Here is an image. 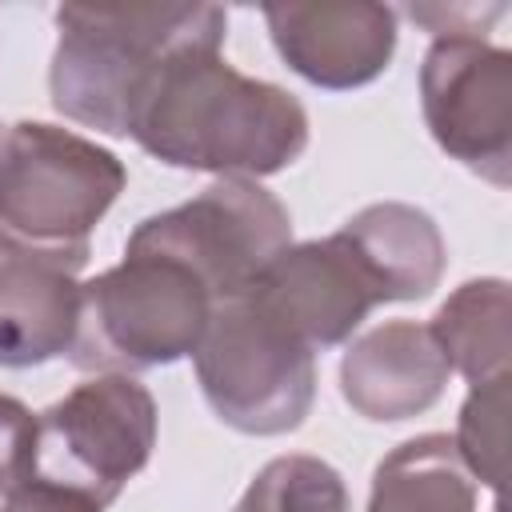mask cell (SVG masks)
I'll list each match as a JSON object with an SVG mask.
<instances>
[{
  "mask_svg": "<svg viewBox=\"0 0 512 512\" xmlns=\"http://www.w3.org/2000/svg\"><path fill=\"white\" fill-rule=\"evenodd\" d=\"M280 60L316 88L348 92L388 72L396 52V12L368 0L264 4Z\"/></svg>",
  "mask_w": 512,
  "mask_h": 512,
  "instance_id": "cell-10",
  "label": "cell"
},
{
  "mask_svg": "<svg viewBox=\"0 0 512 512\" xmlns=\"http://www.w3.org/2000/svg\"><path fill=\"white\" fill-rule=\"evenodd\" d=\"M0 136H4V128H0Z\"/></svg>",
  "mask_w": 512,
  "mask_h": 512,
  "instance_id": "cell-21",
  "label": "cell"
},
{
  "mask_svg": "<svg viewBox=\"0 0 512 512\" xmlns=\"http://www.w3.org/2000/svg\"><path fill=\"white\" fill-rule=\"evenodd\" d=\"M232 512H352V500L328 460L292 452L268 460Z\"/></svg>",
  "mask_w": 512,
  "mask_h": 512,
  "instance_id": "cell-16",
  "label": "cell"
},
{
  "mask_svg": "<svg viewBox=\"0 0 512 512\" xmlns=\"http://www.w3.org/2000/svg\"><path fill=\"white\" fill-rule=\"evenodd\" d=\"M128 172L104 144L44 120L0 136V240L88 264L92 228L124 192Z\"/></svg>",
  "mask_w": 512,
  "mask_h": 512,
  "instance_id": "cell-3",
  "label": "cell"
},
{
  "mask_svg": "<svg viewBox=\"0 0 512 512\" xmlns=\"http://www.w3.org/2000/svg\"><path fill=\"white\" fill-rule=\"evenodd\" d=\"M128 136L160 164L212 176H276L308 148L304 104L236 72L220 44H184L148 76Z\"/></svg>",
  "mask_w": 512,
  "mask_h": 512,
  "instance_id": "cell-1",
  "label": "cell"
},
{
  "mask_svg": "<svg viewBox=\"0 0 512 512\" xmlns=\"http://www.w3.org/2000/svg\"><path fill=\"white\" fill-rule=\"evenodd\" d=\"M368 512H476V480L452 436L424 432L396 444L372 472Z\"/></svg>",
  "mask_w": 512,
  "mask_h": 512,
  "instance_id": "cell-15",
  "label": "cell"
},
{
  "mask_svg": "<svg viewBox=\"0 0 512 512\" xmlns=\"http://www.w3.org/2000/svg\"><path fill=\"white\" fill-rule=\"evenodd\" d=\"M508 396H512V376L488 380V384H472L468 400L460 404V420H456V456L468 468L472 480L488 484L496 492V512L500 492H504V444H508Z\"/></svg>",
  "mask_w": 512,
  "mask_h": 512,
  "instance_id": "cell-17",
  "label": "cell"
},
{
  "mask_svg": "<svg viewBox=\"0 0 512 512\" xmlns=\"http://www.w3.org/2000/svg\"><path fill=\"white\" fill-rule=\"evenodd\" d=\"M248 296L312 352L348 344L364 316L380 304L376 280L340 232L288 244L256 276Z\"/></svg>",
  "mask_w": 512,
  "mask_h": 512,
  "instance_id": "cell-9",
  "label": "cell"
},
{
  "mask_svg": "<svg viewBox=\"0 0 512 512\" xmlns=\"http://www.w3.org/2000/svg\"><path fill=\"white\" fill-rule=\"evenodd\" d=\"M420 108L440 152L480 180H512V52L480 36H440L420 60Z\"/></svg>",
  "mask_w": 512,
  "mask_h": 512,
  "instance_id": "cell-8",
  "label": "cell"
},
{
  "mask_svg": "<svg viewBox=\"0 0 512 512\" xmlns=\"http://www.w3.org/2000/svg\"><path fill=\"white\" fill-rule=\"evenodd\" d=\"M192 360L216 420L244 436L296 432L316 404V352L248 292L212 308Z\"/></svg>",
  "mask_w": 512,
  "mask_h": 512,
  "instance_id": "cell-5",
  "label": "cell"
},
{
  "mask_svg": "<svg viewBox=\"0 0 512 512\" xmlns=\"http://www.w3.org/2000/svg\"><path fill=\"white\" fill-rule=\"evenodd\" d=\"M340 236L356 248L368 276L376 280L380 304L424 300L440 288L448 248L436 220L400 200H380L344 220Z\"/></svg>",
  "mask_w": 512,
  "mask_h": 512,
  "instance_id": "cell-13",
  "label": "cell"
},
{
  "mask_svg": "<svg viewBox=\"0 0 512 512\" xmlns=\"http://www.w3.org/2000/svg\"><path fill=\"white\" fill-rule=\"evenodd\" d=\"M216 300L176 260L124 248V260L80 284V324L68 360L80 372L164 368L192 356Z\"/></svg>",
  "mask_w": 512,
  "mask_h": 512,
  "instance_id": "cell-4",
  "label": "cell"
},
{
  "mask_svg": "<svg viewBox=\"0 0 512 512\" xmlns=\"http://www.w3.org/2000/svg\"><path fill=\"white\" fill-rule=\"evenodd\" d=\"M156 400L124 372L80 380L36 416V476L80 488L108 508L152 460Z\"/></svg>",
  "mask_w": 512,
  "mask_h": 512,
  "instance_id": "cell-7",
  "label": "cell"
},
{
  "mask_svg": "<svg viewBox=\"0 0 512 512\" xmlns=\"http://www.w3.org/2000/svg\"><path fill=\"white\" fill-rule=\"evenodd\" d=\"M408 16L416 24H424L432 32V40H440V36H480L484 40V28L504 16V4H492V8H476V4H412Z\"/></svg>",
  "mask_w": 512,
  "mask_h": 512,
  "instance_id": "cell-20",
  "label": "cell"
},
{
  "mask_svg": "<svg viewBox=\"0 0 512 512\" xmlns=\"http://www.w3.org/2000/svg\"><path fill=\"white\" fill-rule=\"evenodd\" d=\"M36 472V416L24 400L0 392V500Z\"/></svg>",
  "mask_w": 512,
  "mask_h": 512,
  "instance_id": "cell-18",
  "label": "cell"
},
{
  "mask_svg": "<svg viewBox=\"0 0 512 512\" xmlns=\"http://www.w3.org/2000/svg\"><path fill=\"white\" fill-rule=\"evenodd\" d=\"M0 512H104V508L80 488H68V484H56L32 472L0 500Z\"/></svg>",
  "mask_w": 512,
  "mask_h": 512,
  "instance_id": "cell-19",
  "label": "cell"
},
{
  "mask_svg": "<svg viewBox=\"0 0 512 512\" xmlns=\"http://www.w3.org/2000/svg\"><path fill=\"white\" fill-rule=\"evenodd\" d=\"M56 52L48 68L52 108L104 136H128L132 108L160 68L184 44H220L228 12L216 4H128V8H56Z\"/></svg>",
  "mask_w": 512,
  "mask_h": 512,
  "instance_id": "cell-2",
  "label": "cell"
},
{
  "mask_svg": "<svg viewBox=\"0 0 512 512\" xmlns=\"http://www.w3.org/2000/svg\"><path fill=\"white\" fill-rule=\"evenodd\" d=\"M436 336L452 372L468 384H488L508 376L512 364V292L500 276L464 280L432 316Z\"/></svg>",
  "mask_w": 512,
  "mask_h": 512,
  "instance_id": "cell-14",
  "label": "cell"
},
{
  "mask_svg": "<svg viewBox=\"0 0 512 512\" xmlns=\"http://www.w3.org/2000/svg\"><path fill=\"white\" fill-rule=\"evenodd\" d=\"M448 360L416 320H384L360 332L340 356V396L372 424H400L428 412L448 388Z\"/></svg>",
  "mask_w": 512,
  "mask_h": 512,
  "instance_id": "cell-11",
  "label": "cell"
},
{
  "mask_svg": "<svg viewBox=\"0 0 512 512\" xmlns=\"http://www.w3.org/2000/svg\"><path fill=\"white\" fill-rule=\"evenodd\" d=\"M80 264L0 240V368L68 356L80 324Z\"/></svg>",
  "mask_w": 512,
  "mask_h": 512,
  "instance_id": "cell-12",
  "label": "cell"
},
{
  "mask_svg": "<svg viewBox=\"0 0 512 512\" xmlns=\"http://www.w3.org/2000/svg\"><path fill=\"white\" fill-rule=\"evenodd\" d=\"M292 244L288 208L248 176H216L200 196L140 220L124 248L184 264L216 304L244 296Z\"/></svg>",
  "mask_w": 512,
  "mask_h": 512,
  "instance_id": "cell-6",
  "label": "cell"
}]
</instances>
